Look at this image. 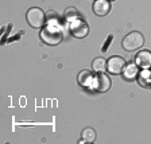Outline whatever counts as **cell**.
Here are the masks:
<instances>
[{
  "label": "cell",
  "mask_w": 151,
  "mask_h": 144,
  "mask_svg": "<svg viewBox=\"0 0 151 144\" xmlns=\"http://www.w3.org/2000/svg\"><path fill=\"white\" fill-rule=\"evenodd\" d=\"M94 89L100 93H105V92L109 90L111 88V80L108 75H105L104 73H100L99 75H96L94 78V84H93Z\"/></svg>",
  "instance_id": "cell-6"
},
{
  "label": "cell",
  "mask_w": 151,
  "mask_h": 144,
  "mask_svg": "<svg viewBox=\"0 0 151 144\" xmlns=\"http://www.w3.org/2000/svg\"><path fill=\"white\" fill-rule=\"evenodd\" d=\"M92 73L89 72V70H82V72H80L78 74V84L82 85V86H85V88H88V86H91L92 85Z\"/></svg>",
  "instance_id": "cell-9"
},
{
  "label": "cell",
  "mask_w": 151,
  "mask_h": 144,
  "mask_svg": "<svg viewBox=\"0 0 151 144\" xmlns=\"http://www.w3.org/2000/svg\"><path fill=\"white\" fill-rule=\"evenodd\" d=\"M111 11L109 0H94L93 3V12L97 16H105Z\"/></svg>",
  "instance_id": "cell-7"
},
{
  "label": "cell",
  "mask_w": 151,
  "mask_h": 144,
  "mask_svg": "<svg viewBox=\"0 0 151 144\" xmlns=\"http://www.w3.org/2000/svg\"><path fill=\"white\" fill-rule=\"evenodd\" d=\"M70 31H72L73 37L78 38V39H82V38H85L89 34V26L85 20L77 18V19H74L72 22V24H70Z\"/></svg>",
  "instance_id": "cell-4"
},
{
  "label": "cell",
  "mask_w": 151,
  "mask_h": 144,
  "mask_svg": "<svg viewBox=\"0 0 151 144\" xmlns=\"http://www.w3.org/2000/svg\"><path fill=\"white\" fill-rule=\"evenodd\" d=\"M109 1H112V0H109Z\"/></svg>",
  "instance_id": "cell-16"
},
{
  "label": "cell",
  "mask_w": 151,
  "mask_h": 144,
  "mask_svg": "<svg viewBox=\"0 0 151 144\" xmlns=\"http://www.w3.org/2000/svg\"><path fill=\"white\" fill-rule=\"evenodd\" d=\"M26 18H27L28 24L31 26L32 28H41L46 23V15H45V12L41 8H37V7L28 9Z\"/></svg>",
  "instance_id": "cell-3"
},
{
  "label": "cell",
  "mask_w": 151,
  "mask_h": 144,
  "mask_svg": "<svg viewBox=\"0 0 151 144\" xmlns=\"http://www.w3.org/2000/svg\"><path fill=\"white\" fill-rule=\"evenodd\" d=\"M77 16H78V14H77V11H76L74 8H69V9H66V12H65V18L68 19V20H74V19H77Z\"/></svg>",
  "instance_id": "cell-15"
},
{
  "label": "cell",
  "mask_w": 151,
  "mask_h": 144,
  "mask_svg": "<svg viewBox=\"0 0 151 144\" xmlns=\"http://www.w3.org/2000/svg\"><path fill=\"white\" fill-rule=\"evenodd\" d=\"M124 75H126L127 80H132L135 78L136 75H138V66L131 63V65L126 66V69H124Z\"/></svg>",
  "instance_id": "cell-12"
},
{
  "label": "cell",
  "mask_w": 151,
  "mask_h": 144,
  "mask_svg": "<svg viewBox=\"0 0 151 144\" xmlns=\"http://www.w3.org/2000/svg\"><path fill=\"white\" fill-rule=\"evenodd\" d=\"M139 84L142 85V86H150L151 85V73L148 72V70H145V72L140 74V77H139Z\"/></svg>",
  "instance_id": "cell-13"
},
{
  "label": "cell",
  "mask_w": 151,
  "mask_h": 144,
  "mask_svg": "<svg viewBox=\"0 0 151 144\" xmlns=\"http://www.w3.org/2000/svg\"><path fill=\"white\" fill-rule=\"evenodd\" d=\"M82 140L86 143H93L96 140V131L93 128H85L82 132Z\"/></svg>",
  "instance_id": "cell-11"
},
{
  "label": "cell",
  "mask_w": 151,
  "mask_h": 144,
  "mask_svg": "<svg viewBox=\"0 0 151 144\" xmlns=\"http://www.w3.org/2000/svg\"><path fill=\"white\" fill-rule=\"evenodd\" d=\"M92 67H93V70L96 73H104L105 70H107V61L104 59V58H96V59L93 61V63H92Z\"/></svg>",
  "instance_id": "cell-10"
},
{
  "label": "cell",
  "mask_w": 151,
  "mask_h": 144,
  "mask_svg": "<svg viewBox=\"0 0 151 144\" xmlns=\"http://www.w3.org/2000/svg\"><path fill=\"white\" fill-rule=\"evenodd\" d=\"M126 61L123 59L122 57H111L107 61V70L111 73V74H120V73L124 72L126 69Z\"/></svg>",
  "instance_id": "cell-5"
},
{
  "label": "cell",
  "mask_w": 151,
  "mask_h": 144,
  "mask_svg": "<svg viewBox=\"0 0 151 144\" xmlns=\"http://www.w3.org/2000/svg\"><path fill=\"white\" fill-rule=\"evenodd\" d=\"M46 22H49L50 24L58 26L60 24V19H58V16H57L54 12H50V14H47L46 15Z\"/></svg>",
  "instance_id": "cell-14"
},
{
  "label": "cell",
  "mask_w": 151,
  "mask_h": 144,
  "mask_svg": "<svg viewBox=\"0 0 151 144\" xmlns=\"http://www.w3.org/2000/svg\"><path fill=\"white\" fill-rule=\"evenodd\" d=\"M41 39L46 44L57 46V44H60L61 42H62L63 34L58 27H55V26H49V27H45L41 31Z\"/></svg>",
  "instance_id": "cell-1"
},
{
  "label": "cell",
  "mask_w": 151,
  "mask_h": 144,
  "mask_svg": "<svg viewBox=\"0 0 151 144\" xmlns=\"http://www.w3.org/2000/svg\"><path fill=\"white\" fill-rule=\"evenodd\" d=\"M145 44V38L139 31H132L124 37L122 46L126 51H135Z\"/></svg>",
  "instance_id": "cell-2"
},
{
  "label": "cell",
  "mask_w": 151,
  "mask_h": 144,
  "mask_svg": "<svg viewBox=\"0 0 151 144\" xmlns=\"http://www.w3.org/2000/svg\"><path fill=\"white\" fill-rule=\"evenodd\" d=\"M136 65H139L143 69H148L151 67V53L147 50H142L136 55Z\"/></svg>",
  "instance_id": "cell-8"
}]
</instances>
